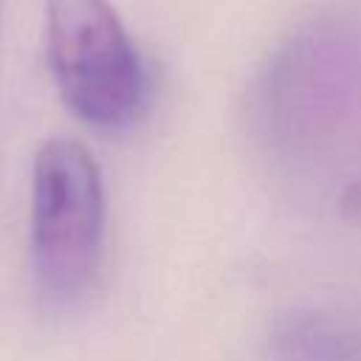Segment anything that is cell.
<instances>
[{"mask_svg": "<svg viewBox=\"0 0 361 361\" xmlns=\"http://www.w3.org/2000/svg\"><path fill=\"white\" fill-rule=\"evenodd\" d=\"M104 186L90 149L76 138H48L31 172V265L51 305L76 302L99 268Z\"/></svg>", "mask_w": 361, "mask_h": 361, "instance_id": "6da1fadb", "label": "cell"}, {"mask_svg": "<svg viewBox=\"0 0 361 361\" xmlns=\"http://www.w3.org/2000/svg\"><path fill=\"white\" fill-rule=\"evenodd\" d=\"M48 62L68 110L96 130L130 127L147 71L110 0H45Z\"/></svg>", "mask_w": 361, "mask_h": 361, "instance_id": "7a4b0ae2", "label": "cell"}, {"mask_svg": "<svg viewBox=\"0 0 361 361\" xmlns=\"http://www.w3.org/2000/svg\"><path fill=\"white\" fill-rule=\"evenodd\" d=\"M338 217L353 226V228H361V175L355 180H350L341 195H338V206H336Z\"/></svg>", "mask_w": 361, "mask_h": 361, "instance_id": "3957f363", "label": "cell"}]
</instances>
